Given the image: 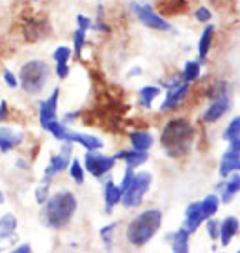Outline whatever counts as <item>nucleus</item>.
<instances>
[{
    "label": "nucleus",
    "mask_w": 240,
    "mask_h": 253,
    "mask_svg": "<svg viewBox=\"0 0 240 253\" xmlns=\"http://www.w3.org/2000/svg\"><path fill=\"white\" fill-rule=\"evenodd\" d=\"M123 198V188L116 184L112 179H106L103 182V199H104V212L112 214L114 207H118Z\"/></svg>",
    "instance_id": "14"
},
{
    "label": "nucleus",
    "mask_w": 240,
    "mask_h": 253,
    "mask_svg": "<svg viewBox=\"0 0 240 253\" xmlns=\"http://www.w3.org/2000/svg\"><path fill=\"white\" fill-rule=\"evenodd\" d=\"M190 233L184 229V225H181L177 231L166 235V240L171 244V252L173 253H188L190 252Z\"/></svg>",
    "instance_id": "18"
},
{
    "label": "nucleus",
    "mask_w": 240,
    "mask_h": 253,
    "mask_svg": "<svg viewBox=\"0 0 240 253\" xmlns=\"http://www.w3.org/2000/svg\"><path fill=\"white\" fill-rule=\"evenodd\" d=\"M36 2H38V0H36Z\"/></svg>",
    "instance_id": "51"
},
{
    "label": "nucleus",
    "mask_w": 240,
    "mask_h": 253,
    "mask_svg": "<svg viewBox=\"0 0 240 253\" xmlns=\"http://www.w3.org/2000/svg\"><path fill=\"white\" fill-rule=\"evenodd\" d=\"M6 203V196H4V192L0 190V205H4Z\"/></svg>",
    "instance_id": "48"
},
{
    "label": "nucleus",
    "mask_w": 240,
    "mask_h": 253,
    "mask_svg": "<svg viewBox=\"0 0 240 253\" xmlns=\"http://www.w3.org/2000/svg\"><path fill=\"white\" fill-rule=\"evenodd\" d=\"M11 252L13 253H30L32 252V246L28 244V242H24V244H19L17 248H13Z\"/></svg>",
    "instance_id": "45"
},
{
    "label": "nucleus",
    "mask_w": 240,
    "mask_h": 253,
    "mask_svg": "<svg viewBox=\"0 0 240 253\" xmlns=\"http://www.w3.org/2000/svg\"><path fill=\"white\" fill-rule=\"evenodd\" d=\"M15 166L19 168V169H28V162H26L23 157H19L15 160Z\"/></svg>",
    "instance_id": "46"
},
{
    "label": "nucleus",
    "mask_w": 240,
    "mask_h": 253,
    "mask_svg": "<svg viewBox=\"0 0 240 253\" xmlns=\"http://www.w3.org/2000/svg\"><path fill=\"white\" fill-rule=\"evenodd\" d=\"M194 19H196L198 23L207 24V23H210V19H212V11H210L207 6H200V8L194 9Z\"/></svg>",
    "instance_id": "36"
},
{
    "label": "nucleus",
    "mask_w": 240,
    "mask_h": 253,
    "mask_svg": "<svg viewBox=\"0 0 240 253\" xmlns=\"http://www.w3.org/2000/svg\"><path fill=\"white\" fill-rule=\"evenodd\" d=\"M48 186H50V184H45V182H43V184H40L38 188L34 190V198H36V203L40 207L43 205V203L47 201L48 196H50V188H48Z\"/></svg>",
    "instance_id": "35"
},
{
    "label": "nucleus",
    "mask_w": 240,
    "mask_h": 253,
    "mask_svg": "<svg viewBox=\"0 0 240 253\" xmlns=\"http://www.w3.org/2000/svg\"><path fill=\"white\" fill-rule=\"evenodd\" d=\"M237 136H240V118H239V116H235V118L231 119V123H229V125H227V128L224 130L222 138H224L225 142H229V140L237 138Z\"/></svg>",
    "instance_id": "33"
},
{
    "label": "nucleus",
    "mask_w": 240,
    "mask_h": 253,
    "mask_svg": "<svg viewBox=\"0 0 240 253\" xmlns=\"http://www.w3.org/2000/svg\"><path fill=\"white\" fill-rule=\"evenodd\" d=\"M239 229H240L239 218H235V216H227V218H224V220L220 221L218 240H220L222 248H227V246L231 244L233 238L239 235Z\"/></svg>",
    "instance_id": "16"
},
{
    "label": "nucleus",
    "mask_w": 240,
    "mask_h": 253,
    "mask_svg": "<svg viewBox=\"0 0 240 253\" xmlns=\"http://www.w3.org/2000/svg\"><path fill=\"white\" fill-rule=\"evenodd\" d=\"M118 221H112V223H108V225H104V227H101V231H99V237H101V240H103L104 244V250H112L114 246V231H118Z\"/></svg>",
    "instance_id": "31"
},
{
    "label": "nucleus",
    "mask_w": 240,
    "mask_h": 253,
    "mask_svg": "<svg viewBox=\"0 0 240 253\" xmlns=\"http://www.w3.org/2000/svg\"><path fill=\"white\" fill-rule=\"evenodd\" d=\"M103 17H104V8L101 6V4H99V6H97V19L93 21V26H91V30L104 32V34H108V32H110V26L104 23Z\"/></svg>",
    "instance_id": "34"
},
{
    "label": "nucleus",
    "mask_w": 240,
    "mask_h": 253,
    "mask_svg": "<svg viewBox=\"0 0 240 253\" xmlns=\"http://www.w3.org/2000/svg\"><path fill=\"white\" fill-rule=\"evenodd\" d=\"M192 84L190 82H183L181 86L173 87V89H168L166 91V97L160 104L159 112L164 114V112H175L177 108H181V104L184 103V99L188 97V91H190Z\"/></svg>",
    "instance_id": "10"
},
{
    "label": "nucleus",
    "mask_w": 240,
    "mask_h": 253,
    "mask_svg": "<svg viewBox=\"0 0 240 253\" xmlns=\"http://www.w3.org/2000/svg\"><path fill=\"white\" fill-rule=\"evenodd\" d=\"M0 252H2V248H0Z\"/></svg>",
    "instance_id": "49"
},
{
    "label": "nucleus",
    "mask_w": 240,
    "mask_h": 253,
    "mask_svg": "<svg viewBox=\"0 0 240 253\" xmlns=\"http://www.w3.org/2000/svg\"><path fill=\"white\" fill-rule=\"evenodd\" d=\"M50 65L45 60H30L19 69V86L26 95H40L50 82Z\"/></svg>",
    "instance_id": "4"
},
{
    "label": "nucleus",
    "mask_w": 240,
    "mask_h": 253,
    "mask_svg": "<svg viewBox=\"0 0 240 253\" xmlns=\"http://www.w3.org/2000/svg\"><path fill=\"white\" fill-rule=\"evenodd\" d=\"M17 225H19V220L13 212L4 214L0 218V240H11L15 237Z\"/></svg>",
    "instance_id": "23"
},
{
    "label": "nucleus",
    "mask_w": 240,
    "mask_h": 253,
    "mask_svg": "<svg viewBox=\"0 0 240 253\" xmlns=\"http://www.w3.org/2000/svg\"><path fill=\"white\" fill-rule=\"evenodd\" d=\"M23 142H24V134L21 130L0 123V151L2 153H9V151L17 149Z\"/></svg>",
    "instance_id": "13"
},
{
    "label": "nucleus",
    "mask_w": 240,
    "mask_h": 253,
    "mask_svg": "<svg viewBox=\"0 0 240 253\" xmlns=\"http://www.w3.org/2000/svg\"><path fill=\"white\" fill-rule=\"evenodd\" d=\"M142 67H132V69H130V73H128V75H130V77H138V75H142Z\"/></svg>",
    "instance_id": "47"
},
{
    "label": "nucleus",
    "mask_w": 240,
    "mask_h": 253,
    "mask_svg": "<svg viewBox=\"0 0 240 253\" xmlns=\"http://www.w3.org/2000/svg\"><path fill=\"white\" fill-rule=\"evenodd\" d=\"M116 162L118 160L112 155H103L99 151H86L82 166L86 169V173H89L93 179H103L112 171Z\"/></svg>",
    "instance_id": "7"
},
{
    "label": "nucleus",
    "mask_w": 240,
    "mask_h": 253,
    "mask_svg": "<svg viewBox=\"0 0 240 253\" xmlns=\"http://www.w3.org/2000/svg\"><path fill=\"white\" fill-rule=\"evenodd\" d=\"M184 80L181 79V75H171L168 80H160V86L159 87H164L166 91L168 89H173V87H177V86H181Z\"/></svg>",
    "instance_id": "38"
},
{
    "label": "nucleus",
    "mask_w": 240,
    "mask_h": 253,
    "mask_svg": "<svg viewBox=\"0 0 240 253\" xmlns=\"http://www.w3.org/2000/svg\"><path fill=\"white\" fill-rule=\"evenodd\" d=\"M162 221H164V214H162L160 209H145V211H142L127 223V229H125L127 242L130 246H134V248L147 246L160 231Z\"/></svg>",
    "instance_id": "3"
},
{
    "label": "nucleus",
    "mask_w": 240,
    "mask_h": 253,
    "mask_svg": "<svg viewBox=\"0 0 240 253\" xmlns=\"http://www.w3.org/2000/svg\"><path fill=\"white\" fill-rule=\"evenodd\" d=\"M77 209H79V199L71 190H56L41 205V223L52 231H62L73 221Z\"/></svg>",
    "instance_id": "1"
},
{
    "label": "nucleus",
    "mask_w": 240,
    "mask_h": 253,
    "mask_svg": "<svg viewBox=\"0 0 240 253\" xmlns=\"http://www.w3.org/2000/svg\"><path fill=\"white\" fill-rule=\"evenodd\" d=\"M43 130H47L48 134L52 136L54 140H58V142H64L65 140V134H67V125L65 123H62L60 119H50V121H47V123H43Z\"/></svg>",
    "instance_id": "26"
},
{
    "label": "nucleus",
    "mask_w": 240,
    "mask_h": 253,
    "mask_svg": "<svg viewBox=\"0 0 240 253\" xmlns=\"http://www.w3.org/2000/svg\"><path fill=\"white\" fill-rule=\"evenodd\" d=\"M91 26H93V19L88 15H77V28H82V30L89 32L91 30Z\"/></svg>",
    "instance_id": "41"
},
{
    "label": "nucleus",
    "mask_w": 240,
    "mask_h": 253,
    "mask_svg": "<svg viewBox=\"0 0 240 253\" xmlns=\"http://www.w3.org/2000/svg\"><path fill=\"white\" fill-rule=\"evenodd\" d=\"M67 169H69V177L73 179V182L84 184V181H86V169H84V166H82V162H80L79 158L71 157Z\"/></svg>",
    "instance_id": "29"
},
{
    "label": "nucleus",
    "mask_w": 240,
    "mask_h": 253,
    "mask_svg": "<svg viewBox=\"0 0 240 253\" xmlns=\"http://www.w3.org/2000/svg\"><path fill=\"white\" fill-rule=\"evenodd\" d=\"M212 40H214V24H208L205 26V30L201 32L200 43H198V56H200V63H205L208 58V52H210V47H212Z\"/></svg>",
    "instance_id": "21"
},
{
    "label": "nucleus",
    "mask_w": 240,
    "mask_h": 253,
    "mask_svg": "<svg viewBox=\"0 0 240 253\" xmlns=\"http://www.w3.org/2000/svg\"><path fill=\"white\" fill-rule=\"evenodd\" d=\"M196 128L192 121L186 118H171L168 119L162 132H160V147L169 158H183L186 157L194 145Z\"/></svg>",
    "instance_id": "2"
},
{
    "label": "nucleus",
    "mask_w": 240,
    "mask_h": 253,
    "mask_svg": "<svg viewBox=\"0 0 240 253\" xmlns=\"http://www.w3.org/2000/svg\"><path fill=\"white\" fill-rule=\"evenodd\" d=\"M229 108H231V95L229 93L220 95V97L210 101V104L207 106V110L203 112L201 119H203L205 123H208V125H210V123H216V121H220V119L229 112Z\"/></svg>",
    "instance_id": "9"
},
{
    "label": "nucleus",
    "mask_w": 240,
    "mask_h": 253,
    "mask_svg": "<svg viewBox=\"0 0 240 253\" xmlns=\"http://www.w3.org/2000/svg\"><path fill=\"white\" fill-rule=\"evenodd\" d=\"M58 99H60V87H54L48 99L38 103V118H40V125L47 123L50 119L58 118Z\"/></svg>",
    "instance_id": "12"
},
{
    "label": "nucleus",
    "mask_w": 240,
    "mask_h": 253,
    "mask_svg": "<svg viewBox=\"0 0 240 253\" xmlns=\"http://www.w3.org/2000/svg\"><path fill=\"white\" fill-rule=\"evenodd\" d=\"M73 155H67L64 151H60L58 155H52L50 160H48V166L45 168L43 171V182L45 184H50L54 177H58L60 173H64L67 166H69V160H71Z\"/></svg>",
    "instance_id": "11"
},
{
    "label": "nucleus",
    "mask_w": 240,
    "mask_h": 253,
    "mask_svg": "<svg viewBox=\"0 0 240 253\" xmlns=\"http://www.w3.org/2000/svg\"><path fill=\"white\" fill-rule=\"evenodd\" d=\"M112 157L116 158V160H125V164H128V166L138 168L147 162L149 155H147V151H138L130 147V149H123V151L114 153Z\"/></svg>",
    "instance_id": "20"
},
{
    "label": "nucleus",
    "mask_w": 240,
    "mask_h": 253,
    "mask_svg": "<svg viewBox=\"0 0 240 253\" xmlns=\"http://www.w3.org/2000/svg\"><path fill=\"white\" fill-rule=\"evenodd\" d=\"M130 147L138 151H149L155 143V136L149 130H130L128 132Z\"/></svg>",
    "instance_id": "22"
},
{
    "label": "nucleus",
    "mask_w": 240,
    "mask_h": 253,
    "mask_svg": "<svg viewBox=\"0 0 240 253\" xmlns=\"http://www.w3.org/2000/svg\"><path fill=\"white\" fill-rule=\"evenodd\" d=\"M188 2H192V0H188Z\"/></svg>",
    "instance_id": "50"
},
{
    "label": "nucleus",
    "mask_w": 240,
    "mask_h": 253,
    "mask_svg": "<svg viewBox=\"0 0 240 253\" xmlns=\"http://www.w3.org/2000/svg\"><path fill=\"white\" fill-rule=\"evenodd\" d=\"M86 45H88V32L82 30V28H77V30L73 32V56L80 58Z\"/></svg>",
    "instance_id": "30"
},
{
    "label": "nucleus",
    "mask_w": 240,
    "mask_h": 253,
    "mask_svg": "<svg viewBox=\"0 0 240 253\" xmlns=\"http://www.w3.org/2000/svg\"><path fill=\"white\" fill-rule=\"evenodd\" d=\"M153 182V175L149 171H140V173H134V179L130 181L127 188L123 190V198H121V203L125 209H134V207H140L142 201H144L145 194L149 192Z\"/></svg>",
    "instance_id": "5"
},
{
    "label": "nucleus",
    "mask_w": 240,
    "mask_h": 253,
    "mask_svg": "<svg viewBox=\"0 0 240 253\" xmlns=\"http://www.w3.org/2000/svg\"><path fill=\"white\" fill-rule=\"evenodd\" d=\"M2 79H4V84H6L9 89H17V87H19V79H17V75L13 71L4 69V73H2Z\"/></svg>",
    "instance_id": "39"
},
{
    "label": "nucleus",
    "mask_w": 240,
    "mask_h": 253,
    "mask_svg": "<svg viewBox=\"0 0 240 253\" xmlns=\"http://www.w3.org/2000/svg\"><path fill=\"white\" fill-rule=\"evenodd\" d=\"M200 77H201V63L198 62V60H188V62L184 63L183 71H181V79H183L184 82L194 84Z\"/></svg>",
    "instance_id": "27"
},
{
    "label": "nucleus",
    "mask_w": 240,
    "mask_h": 253,
    "mask_svg": "<svg viewBox=\"0 0 240 253\" xmlns=\"http://www.w3.org/2000/svg\"><path fill=\"white\" fill-rule=\"evenodd\" d=\"M201 205V212L205 218H210V216H214L218 212V209H220V198H218V194H208L205 198L200 201Z\"/></svg>",
    "instance_id": "28"
},
{
    "label": "nucleus",
    "mask_w": 240,
    "mask_h": 253,
    "mask_svg": "<svg viewBox=\"0 0 240 253\" xmlns=\"http://www.w3.org/2000/svg\"><path fill=\"white\" fill-rule=\"evenodd\" d=\"M54 73H56L58 79H67L69 77V62H62V63H56V67H54Z\"/></svg>",
    "instance_id": "42"
},
{
    "label": "nucleus",
    "mask_w": 240,
    "mask_h": 253,
    "mask_svg": "<svg viewBox=\"0 0 240 253\" xmlns=\"http://www.w3.org/2000/svg\"><path fill=\"white\" fill-rule=\"evenodd\" d=\"M8 116H9V106H8V103L2 99V101H0V123H4V121L8 119Z\"/></svg>",
    "instance_id": "43"
},
{
    "label": "nucleus",
    "mask_w": 240,
    "mask_h": 253,
    "mask_svg": "<svg viewBox=\"0 0 240 253\" xmlns=\"http://www.w3.org/2000/svg\"><path fill=\"white\" fill-rule=\"evenodd\" d=\"M240 190V175L239 171H233L231 175H227L225 177V182H224V188L220 190L218 194V198H220V205H229L233 201V198L239 194Z\"/></svg>",
    "instance_id": "19"
},
{
    "label": "nucleus",
    "mask_w": 240,
    "mask_h": 253,
    "mask_svg": "<svg viewBox=\"0 0 240 253\" xmlns=\"http://www.w3.org/2000/svg\"><path fill=\"white\" fill-rule=\"evenodd\" d=\"M162 93V87L159 86H151V84H147V86L140 87V91H138V97H140V106L142 108H147V110H151L153 106V101Z\"/></svg>",
    "instance_id": "25"
},
{
    "label": "nucleus",
    "mask_w": 240,
    "mask_h": 253,
    "mask_svg": "<svg viewBox=\"0 0 240 253\" xmlns=\"http://www.w3.org/2000/svg\"><path fill=\"white\" fill-rule=\"evenodd\" d=\"M240 169V136L229 140V147L225 151L222 158H220V168H218V175L225 179L227 175H231L233 171Z\"/></svg>",
    "instance_id": "8"
},
{
    "label": "nucleus",
    "mask_w": 240,
    "mask_h": 253,
    "mask_svg": "<svg viewBox=\"0 0 240 253\" xmlns=\"http://www.w3.org/2000/svg\"><path fill=\"white\" fill-rule=\"evenodd\" d=\"M64 142L79 143V145H82L86 151H101L103 149V145H104L103 140H101V138H97V136L84 134V132H71V130H67Z\"/></svg>",
    "instance_id": "17"
},
{
    "label": "nucleus",
    "mask_w": 240,
    "mask_h": 253,
    "mask_svg": "<svg viewBox=\"0 0 240 253\" xmlns=\"http://www.w3.org/2000/svg\"><path fill=\"white\" fill-rule=\"evenodd\" d=\"M43 28H47L45 21H41V19H28L26 24H24V38H26V41H40L45 36Z\"/></svg>",
    "instance_id": "24"
},
{
    "label": "nucleus",
    "mask_w": 240,
    "mask_h": 253,
    "mask_svg": "<svg viewBox=\"0 0 240 253\" xmlns=\"http://www.w3.org/2000/svg\"><path fill=\"white\" fill-rule=\"evenodd\" d=\"M205 216H203V212H201V205L200 201H192L190 205L186 207V211H184V229L188 231L190 235H194L196 231L200 229L201 225L205 223Z\"/></svg>",
    "instance_id": "15"
},
{
    "label": "nucleus",
    "mask_w": 240,
    "mask_h": 253,
    "mask_svg": "<svg viewBox=\"0 0 240 253\" xmlns=\"http://www.w3.org/2000/svg\"><path fill=\"white\" fill-rule=\"evenodd\" d=\"M205 223H207V233L208 237L212 238V240H218V227H220V220H216V218H207L205 220Z\"/></svg>",
    "instance_id": "40"
},
{
    "label": "nucleus",
    "mask_w": 240,
    "mask_h": 253,
    "mask_svg": "<svg viewBox=\"0 0 240 253\" xmlns=\"http://www.w3.org/2000/svg\"><path fill=\"white\" fill-rule=\"evenodd\" d=\"M224 93H229V86H227V82L224 80H220V82H214V84H210V87L207 89V99H216L220 95Z\"/></svg>",
    "instance_id": "32"
},
{
    "label": "nucleus",
    "mask_w": 240,
    "mask_h": 253,
    "mask_svg": "<svg viewBox=\"0 0 240 253\" xmlns=\"http://www.w3.org/2000/svg\"><path fill=\"white\" fill-rule=\"evenodd\" d=\"M71 48L69 47H58L54 52H52V60H54V63H62V62H69L71 60Z\"/></svg>",
    "instance_id": "37"
},
{
    "label": "nucleus",
    "mask_w": 240,
    "mask_h": 253,
    "mask_svg": "<svg viewBox=\"0 0 240 253\" xmlns=\"http://www.w3.org/2000/svg\"><path fill=\"white\" fill-rule=\"evenodd\" d=\"M79 116H80V110H75V112H67L64 116V119H62V123H71V121H75V119H79Z\"/></svg>",
    "instance_id": "44"
},
{
    "label": "nucleus",
    "mask_w": 240,
    "mask_h": 253,
    "mask_svg": "<svg viewBox=\"0 0 240 253\" xmlns=\"http://www.w3.org/2000/svg\"><path fill=\"white\" fill-rule=\"evenodd\" d=\"M130 11L136 15V19L144 24L145 28H151V30H159V32H175L173 24L169 23L168 19L159 15L149 4L130 2Z\"/></svg>",
    "instance_id": "6"
}]
</instances>
